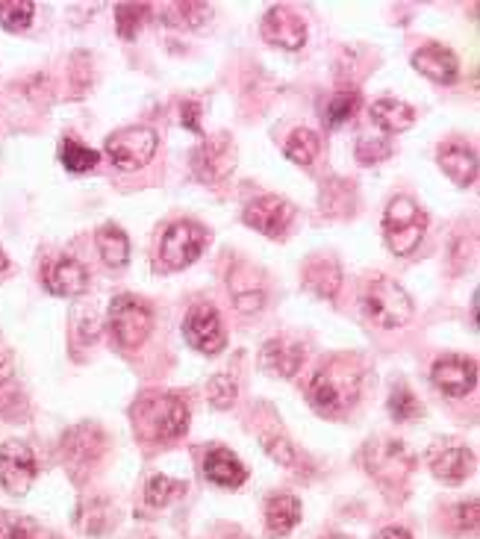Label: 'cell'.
Instances as JSON below:
<instances>
[{
	"instance_id": "1",
	"label": "cell",
	"mask_w": 480,
	"mask_h": 539,
	"mask_svg": "<svg viewBox=\"0 0 480 539\" xmlns=\"http://www.w3.org/2000/svg\"><path fill=\"white\" fill-rule=\"evenodd\" d=\"M363 392V366L354 357H333L310 380V404L327 419L345 416Z\"/></svg>"
},
{
	"instance_id": "2",
	"label": "cell",
	"mask_w": 480,
	"mask_h": 539,
	"mask_svg": "<svg viewBox=\"0 0 480 539\" xmlns=\"http://www.w3.org/2000/svg\"><path fill=\"white\" fill-rule=\"evenodd\" d=\"M427 230V216L425 210L407 198V195H398L386 204V213H383V239L389 245V251L395 257H410L416 254V248L422 245Z\"/></svg>"
},
{
	"instance_id": "3",
	"label": "cell",
	"mask_w": 480,
	"mask_h": 539,
	"mask_svg": "<svg viewBox=\"0 0 480 539\" xmlns=\"http://www.w3.org/2000/svg\"><path fill=\"white\" fill-rule=\"evenodd\" d=\"M133 419L145 439H177L189 428V407L177 395H154L133 407Z\"/></svg>"
},
{
	"instance_id": "4",
	"label": "cell",
	"mask_w": 480,
	"mask_h": 539,
	"mask_svg": "<svg viewBox=\"0 0 480 539\" xmlns=\"http://www.w3.org/2000/svg\"><path fill=\"white\" fill-rule=\"evenodd\" d=\"M363 310H366V316H369L377 327H383V330L404 327V324L413 319V313H416L413 298L404 292V286H398V283L389 280V277H374L372 283L366 286Z\"/></svg>"
},
{
	"instance_id": "5",
	"label": "cell",
	"mask_w": 480,
	"mask_h": 539,
	"mask_svg": "<svg viewBox=\"0 0 480 539\" xmlns=\"http://www.w3.org/2000/svg\"><path fill=\"white\" fill-rule=\"evenodd\" d=\"M109 327H112L115 342L121 348L133 351L148 339V333L154 327V313L145 301H139L133 295H118L109 304Z\"/></svg>"
},
{
	"instance_id": "6",
	"label": "cell",
	"mask_w": 480,
	"mask_h": 539,
	"mask_svg": "<svg viewBox=\"0 0 480 539\" xmlns=\"http://www.w3.org/2000/svg\"><path fill=\"white\" fill-rule=\"evenodd\" d=\"M363 460H366L369 475L383 486H398L413 469V454L407 451L404 442H395V439L369 442L363 448Z\"/></svg>"
},
{
	"instance_id": "7",
	"label": "cell",
	"mask_w": 480,
	"mask_h": 539,
	"mask_svg": "<svg viewBox=\"0 0 480 539\" xmlns=\"http://www.w3.org/2000/svg\"><path fill=\"white\" fill-rule=\"evenodd\" d=\"M207 245V230L195 221H177L165 230L160 242V260L165 269L177 271L192 266Z\"/></svg>"
},
{
	"instance_id": "8",
	"label": "cell",
	"mask_w": 480,
	"mask_h": 539,
	"mask_svg": "<svg viewBox=\"0 0 480 539\" xmlns=\"http://www.w3.org/2000/svg\"><path fill=\"white\" fill-rule=\"evenodd\" d=\"M157 145L160 139L151 127H124L107 139V154L121 171H136L154 160Z\"/></svg>"
},
{
	"instance_id": "9",
	"label": "cell",
	"mask_w": 480,
	"mask_h": 539,
	"mask_svg": "<svg viewBox=\"0 0 480 539\" xmlns=\"http://www.w3.org/2000/svg\"><path fill=\"white\" fill-rule=\"evenodd\" d=\"M36 481V454L27 442L0 445V486L9 495H27Z\"/></svg>"
},
{
	"instance_id": "10",
	"label": "cell",
	"mask_w": 480,
	"mask_h": 539,
	"mask_svg": "<svg viewBox=\"0 0 480 539\" xmlns=\"http://www.w3.org/2000/svg\"><path fill=\"white\" fill-rule=\"evenodd\" d=\"M233 168H236V145L224 133L201 142L192 154V171L204 183H221Z\"/></svg>"
},
{
	"instance_id": "11",
	"label": "cell",
	"mask_w": 480,
	"mask_h": 539,
	"mask_svg": "<svg viewBox=\"0 0 480 539\" xmlns=\"http://www.w3.org/2000/svg\"><path fill=\"white\" fill-rule=\"evenodd\" d=\"M430 380L436 389H442L451 398H463L475 389L478 383V363L472 357H460V354H448L439 357L430 369Z\"/></svg>"
},
{
	"instance_id": "12",
	"label": "cell",
	"mask_w": 480,
	"mask_h": 539,
	"mask_svg": "<svg viewBox=\"0 0 480 539\" xmlns=\"http://www.w3.org/2000/svg\"><path fill=\"white\" fill-rule=\"evenodd\" d=\"M183 336L201 354H218L224 348V342H227L221 319H218L215 307H210V304H195L189 310V316L183 322Z\"/></svg>"
},
{
	"instance_id": "13",
	"label": "cell",
	"mask_w": 480,
	"mask_h": 539,
	"mask_svg": "<svg viewBox=\"0 0 480 539\" xmlns=\"http://www.w3.org/2000/svg\"><path fill=\"white\" fill-rule=\"evenodd\" d=\"M263 39L283 51H301L307 42V27L289 6H271L263 18Z\"/></svg>"
},
{
	"instance_id": "14",
	"label": "cell",
	"mask_w": 480,
	"mask_h": 539,
	"mask_svg": "<svg viewBox=\"0 0 480 539\" xmlns=\"http://www.w3.org/2000/svg\"><path fill=\"white\" fill-rule=\"evenodd\" d=\"M292 216H295V210H292L289 201H283L277 195H263V198H257V201H251L245 207V216L242 218H245L248 227H254V230L266 233L271 239H277V236L286 233Z\"/></svg>"
},
{
	"instance_id": "15",
	"label": "cell",
	"mask_w": 480,
	"mask_h": 539,
	"mask_svg": "<svg viewBox=\"0 0 480 539\" xmlns=\"http://www.w3.org/2000/svg\"><path fill=\"white\" fill-rule=\"evenodd\" d=\"M430 469L445 484H460L475 469V454L466 445H445L430 451Z\"/></svg>"
},
{
	"instance_id": "16",
	"label": "cell",
	"mask_w": 480,
	"mask_h": 539,
	"mask_svg": "<svg viewBox=\"0 0 480 539\" xmlns=\"http://www.w3.org/2000/svg\"><path fill=\"white\" fill-rule=\"evenodd\" d=\"M413 68L419 74H425L433 83H454L460 77V62L454 51L442 48V45H425L413 54Z\"/></svg>"
},
{
	"instance_id": "17",
	"label": "cell",
	"mask_w": 480,
	"mask_h": 539,
	"mask_svg": "<svg viewBox=\"0 0 480 539\" xmlns=\"http://www.w3.org/2000/svg\"><path fill=\"white\" fill-rule=\"evenodd\" d=\"M439 165L457 186H472L478 177V154L463 142H448L439 148Z\"/></svg>"
},
{
	"instance_id": "18",
	"label": "cell",
	"mask_w": 480,
	"mask_h": 539,
	"mask_svg": "<svg viewBox=\"0 0 480 539\" xmlns=\"http://www.w3.org/2000/svg\"><path fill=\"white\" fill-rule=\"evenodd\" d=\"M204 475L207 481H213L215 486H224V489H236L248 481V469L242 466V460L227 451V448H213L204 460Z\"/></svg>"
},
{
	"instance_id": "19",
	"label": "cell",
	"mask_w": 480,
	"mask_h": 539,
	"mask_svg": "<svg viewBox=\"0 0 480 539\" xmlns=\"http://www.w3.org/2000/svg\"><path fill=\"white\" fill-rule=\"evenodd\" d=\"M48 289L59 298H74L83 295L89 289V271L80 260L74 257H62L56 260L54 269L48 271Z\"/></svg>"
},
{
	"instance_id": "20",
	"label": "cell",
	"mask_w": 480,
	"mask_h": 539,
	"mask_svg": "<svg viewBox=\"0 0 480 539\" xmlns=\"http://www.w3.org/2000/svg\"><path fill=\"white\" fill-rule=\"evenodd\" d=\"M304 363V348L292 339H271L263 348V366L271 375L292 378Z\"/></svg>"
},
{
	"instance_id": "21",
	"label": "cell",
	"mask_w": 480,
	"mask_h": 539,
	"mask_svg": "<svg viewBox=\"0 0 480 539\" xmlns=\"http://www.w3.org/2000/svg\"><path fill=\"white\" fill-rule=\"evenodd\" d=\"M372 121L383 133H404L416 124V109L398 98H380L372 104Z\"/></svg>"
},
{
	"instance_id": "22",
	"label": "cell",
	"mask_w": 480,
	"mask_h": 539,
	"mask_svg": "<svg viewBox=\"0 0 480 539\" xmlns=\"http://www.w3.org/2000/svg\"><path fill=\"white\" fill-rule=\"evenodd\" d=\"M301 522V501L295 495H274L266 504V525L271 534L286 537Z\"/></svg>"
},
{
	"instance_id": "23",
	"label": "cell",
	"mask_w": 480,
	"mask_h": 539,
	"mask_svg": "<svg viewBox=\"0 0 480 539\" xmlns=\"http://www.w3.org/2000/svg\"><path fill=\"white\" fill-rule=\"evenodd\" d=\"M304 283H307V289L316 292L319 298H333V295L339 292V286H342V271H339V266H336L333 260L319 257V260H313V263L307 266V271H304Z\"/></svg>"
},
{
	"instance_id": "24",
	"label": "cell",
	"mask_w": 480,
	"mask_h": 539,
	"mask_svg": "<svg viewBox=\"0 0 480 539\" xmlns=\"http://www.w3.org/2000/svg\"><path fill=\"white\" fill-rule=\"evenodd\" d=\"M98 251H101V260L107 263L109 269H121L130 257V242L127 236L115 227V224H104L98 230Z\"/></svg>"
},
{
	"instance_id": "25",
	"label": "cell",
	"mask_w": 480,
	"mask_h": 539,
	"mask_svg": "<svg viewBox=\"0 0 480 539\" xmlns=\"http://www.w3.org/2000/svg\"><path fill=\"white\" fill-rule=\"evenodd\" d=\"M98 160H101V154L92 151V148H86V145H80L77 139H65V142L59 145V162H62L68 171H74V174L92 171V168L98 165Z\"/></svg>"
},
{
	"instance_id": "26",
	"label": "cell",
	"mask_w": 480,
	"mask_h": 539,
	"mask_svg": "<svg viewBox=\"0 0 480 539\" xmlns=\"http://www.w3.org/2000/svg\"><path fill=\"white\" fill-rule=\"evenodd\" d=\"M357 107H360V92L345 89V92H336V95L327 101L321 118H324L327 127H342L345 121H351V115L357 112Z\"/></svg>"
},
{
	"instance_id": "27",
	"label": "cell",
	"mask_w": 480,
	"mask_h": 539,
	"mask_svg": "<svg viewBox=\"0 0 480 539\" xmlns=\"http://www.w3.org/2000/svg\"><path fill=\"white\" fill-rule=\"evenodd\" d=\"M321 151V139L313 133V130H295L286 142V157L298 165H313V160L319 157Z\"/></svg>"
},
{
	"instance_id": "28",
	"label": "cell",
	"mask_w": 480,
	"mask_h": 539,
	"mask_svg": "<svg viewBox=\"0 0 480 539\" xmlns=\"http://www.w3.org/2000/svg\"><path fill=\"white\" fill-rule=\"evenodd\" d=\"M33 12L36 6L27 3V0H3L0 3V27L9 30V33H18V30H27L30 21H33Z\"/></svg>"
},
{
	"instance_id": "29",
	"label": "cell",
	"mask_w": 480,
	"mask_h": 539,
	"mask_svg": "<svg viewBox=\"0 0 480 539\" xmlns=\"http://www.w3.org/2000/svg\"><path fill=\"white\" fill-rule=\"evenodd\" d=\"M168 24L174 27H201L210 18V6L207 3H171L165 6Z\"/></svg>"
},
{
	"instance_id": "30",
	"label": "cell",
	"mask_w": 480,
	"mask_h": 539,
	"mask_svg": "<svg viewBox=\"0 0 480 539\" xmlns=\"http://www.w3.org/2000/svg\"><path fill=\"white\" fill-rule=\"evenodd\" d=\"M389 413L395 422H410V419H419L425 413V407L416 401V395L407 386H395L389 395Z\"/></svg>"
},
{
	"instance_id": "31",
	"label": "cell",
	"mask_w": 480,
	"mask_h": 539,
	"mask_svg": "<svg viewBox=\"0 0 480 539\" xmlns=\"http://www.w3.org/2000/svg\"><path fill=\"white\" fill-rule=\"evenodd\" d=\"M186 492V484H180V481H171V478H165V475H154L148 486H145V498H148V504L151 507H165L168 501H174L177 495H183Z\"/></svg>"
},
{
	"instance_id": "32",
	"label": "cell",
	"mask_w": 480,
	"mask_h": 539,
	"mask_svg": "<svg viewBox=\"0 0 480 539\" xmlns=\"http://www.w3.org/2000/svg\"><path fill=\"white\" fill-rule=\"evenodd\" d=\"M148 6H136V3H121L115 9V18H118V36L121 39H136L139 27H142V18H145Z\"/></svg>"
},
{
	"instance_id": "33",
	"label": "cell",
	"mask_w": 480,
	"mask_h": 539,
	"mask_svg": "<svg viewBox=\"0 0 480 539\" xmlns=\"http://www.w3.org/2000/svg\"><path fill=\"white\" fill-rule=\"evenodd\" d=\"M18 401V375L9 354H0V413Z\"/></svg>"
},
{
	"instance_id": "34",
	"label": "cell",
	"mask_w": 480,
	"mask_h": 539,
	"mask_svg": "<svg viewBox=\"0 0 480 539\" xmlns=\"http://www.w3.org/2000/svg\"><path fill=\"white\" fill-rule=\"evenodd\" d=\"M354 154H357V162H360V165H377V162H383L392 157V142H389V139H383V136L360 139Z\"/></svg>"
},
{
	"instance_id": "35",
	"label": "cell",
	"mask_w": 480,
	"mask_h": 539,
	"mask_svg": "<svg viewBox=\"0 0 480 539\" xmlns=\"http://www.w3.org/2000/svg\"><path fill=\"white\" fill-rule=\"evenodd\" d=\"M210 401H213V407L218 410H227L233 401H236V383L230 375H213L210 378Z\"/></svg>"
},
{
	"instance_id": "36",
	"label": "cell",
	"mask_w": 480,
	"mask_h": 539,
	"mask_svg": "<svg viewBox=\"0 0 480 539\" xmlns=\"http://www.w3.org/2000/svg\"><path fill=\"white\" fill-rule=\"evenodd\" d=\"M263 448L271 460H277L280 466H292L295 463V448L283 439V436H274V433H266L263 436Z\"/></svg>"
},
{
	"instance_id": "37",
	"label": "cell",
	"mask_w": 480,
	"mask_h": 539,
	"mask_svg": "<svg viewBox=\"0 0 480 539\" xmlns=\"http://www.w3.org/2000/svg\"><path fill=\"white\" fill-rule=\"evenodd\" d=\"M454 522H457L460 531H475V528H478V498L460 504V507L454 510Z\"/></svg>"
},
{
	"instance_id": "38",
	"label": "cell",
	"mask_w": 480,
	"mask_h": 539,
	"mask_svg": "<svg viewBox=\"0 0 480 539\" xmlns=\"http://www.w3.org/2000/svg\"><path fill=\"white\" fill-rule=\"evenodd\" d=\"M0 539H33V537H30V528H27L18 516L3 513V516H0Z\"/></svg>"
},
{
	"instance_id": "39",
	"label": "cell",
	"mask_w": 480,
	"mask_h": 539,
	"mask_svg": "<svg viewBox=\"0 0 480 539\" xmlns=\"http://www.w3.org/2000/svg\"><path fill=\"white\" fill-rule=\"evenodd\" d=\"M263 292H236V307L242 310V313H260L263 310Z\"/></svg>"
},
{
	"instance_id": "40",
	"label": "cell",
	"mask_w": 480,
	"mask_h": 539,
	"mask_svg": "<svg viewBox=\"0 0 480 539\" xmlns=\"http://www.w3.org/2000/svg\"><path fill=\"white\" fill-rule=\"evenodd\" d=\"M198 115H201V107H198V104H192V101H186V104L180 107V124H183L186 130H192V133H201V121H198Z\"/></svg>"
},
{
	"instance_id": "41",
	"label": "cell",
	"mask_w": 480,
	"mask_h": 539,
	"mask_svg": "<svg viewBox=\"0 0 480 539\" xmlns=\"http://www.w3.org/2000/svg\"><path fill=\"white\" fill-rule=\"evenodd\" d=\"M377 539H413L410 537V531H404V528H383Z\"/></svg>"
},
{
	"instance_id": "42",
	"label": "cell",
	"mask_w": 480,
	"mask_h": 539,
	"mask_svg": "<svg viewBox=\"0 0 480 539\" xmlns=\"http://www.w3.org/2000/svg\"><path fill=\"white\" fill-rule=\"evenodd\" d=\"M6 269V254H3V248H0V271Z\"/></svg>"
},
{
	"instance_id": "43",
	"label": "cell",
	"mask_w": 480,
	"mask_h": 539,
	"mask_svg": "<svg viewBox=\"0 0 480 539\" xmlns=\"http://www.w3.org/2000/svg\"><path fill=\"white\" fill-rule=\"evenodd\" d=\"M330 539H342V537H330Z\"/></svg>"
}]
</instances>
